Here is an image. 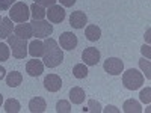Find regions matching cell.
I'll use <instances>...</instances> for the list:
<instances>
[{"mask_svg": "<svg viewBox=\"0 0 151 113\" xmlns=\"http://www.w3.org/2000/svg\"><path fill=\"white\" fill-rule=\"evenodd\" d=\"M42 64L47 68H56L64 62V51L53 38H45L44 51H42Z\"/></svg>", "mask_w": 151, "mask_h": 113, "instance_id": "6da1fadb", "label": "cell"}, {"mask_svg": "<svg viewBox=\"0 0 151 113\" xmlns=\"http://www.w3.org/2000/svg\"><path fill=\"white\" fill-rule=\"evenodd\" d=\"M6 39H8V45L12 50V56L14 57L24 59L29 54V51H27V48H29L27 39H21V38H18L17 35H9Z\"/></svg>", "mask_w": 151, "mask_h": 113, "instance_id": "7a4b0ae2", "label": "cell"}, {"mask_svg": "<svg viewBox=\"0 0 151 113\" xmlns=\"http://www.w3.org/2000/svg\"><path fill=\"white\" fill-rule=\"evenodd\" d=\"M122 84L127 87L129 91H136L144 84V75L141 71H137L134 68L127 69L122 74Z\"/></svg>", "mask_w": 151, "mask_h": 113, "instance_id": "3957f363", "label": "cell"}, {"mask_svg": "<svg viewBox=\"0 0 151 113\" xmlns=\"http://www.w3.org/2000/svg\"><path fill=\"white\" fill-rule=\"evenodd\" d=\"M30 17V9L24 2H17L9 8V18L15 23H26Z\"/></svg>", "mask_w": 151, "mask_h": 113, "instance_id": "277c9868", "label": "cell"}, {"mask_svg": "<svg viewBox=\"0 0 151 113\" xmlns=\"http://www.w3.org/2000/svg\"><path fill=\"white\" fill-rule=\"evenodd\" d=\"M33 36H36V39H45L53 33V26L45 20H32L30 21Z\"/></svg>", "mask_w": 151, "mask_h": 113, "instance_id": "5b68a950", "label": "cell"}, {"mask_svg": "<svg viewBox=\"0 0 151 113\" xmlns=\"http://www.w3.org/2000/svg\"><path fill=\"white\" fill-rule=\"evenodd\" d=\"M103 68L110 75H119L124 71V62L118 57H107L103 64Z\"/></svg>", "mask_w": 151, "mask_h": 113, "instance_id": "8992f818", "label": "cell"}, {"mask_svg": "<svg viewBox=\"0 0 151 113\" xmlns=\"http://www.w3.org/2000/svg\"><path fill=\"white\" fill-rule=\"evenodd\" d=\"M100 57H101V54H100L98 48H95V47H88V48L83 50V53H82L83 64L88 65V67L97 65L98 62H100Z\"/></svg>", "mask_w": 151, "mask_h": 113, "instance_id": "52a82bcc", "label": "cell"}, {"mask_svg": "<svg viewBox=\"0 0 151 113\" xmlns=\"http://www.w3.org/2000/svg\"><path fill=\"white\" fill-rule=\"evenodd\" d=\"M45 17L52 23H62L65 20V9L59 5H53L48 8V11H45Z\"/></svg>", "mask_w": 151, "mask_h": 113, "instance_id": "ba28073f", "label": "cell"}, {"mask_svg": "<svg viewBox=\"0 0 151 113\" xmlns=\"http://www.w3.org/2000/svg\"><path fill=\"white\" fill-rule=\"evenodd\" d=\"M59 44L64 50H67V51H73V50L77 47V36L71 32H64L59 38Z\"/></svg>", "mask_w": 151, "mask_h": 113, "instance_id": "9c48e42d", "label": "cell"}, {"mask_svg": "<svg viewBox=\"0 0 151 113\" xmlns=\"http://www.w3.org/2000/svg\"><path fill=\"white\" fill-rule=\"evenodd\" d=\"M44 87L48 92H58L62 87V80L56 74H48L44 79Z\"/></svg>", "mask_w": 151, "mask_h": 113, "instance_id": "30bf717a", "label": "cell"}, {"mask_svg": "<svg viewBox=\"0 0 151 113\" xmlns=\"http://www.w3.org/2000/svg\"><path fill=\"white\" fill-rule=\"evenodd\" d=\"M86 23H88V17L82 11H74L70 15V24L74 29H83Z\"/></svg>", "mask_w": 151, "mask_h": 113, "instance_id": "8fae6325", "label": "cell"}, {"mask_svg": "<svg viewBox=\"0 0 151 113\" xmlns=\"http://www.w3.org/2000/svg\"><path fill=\"white\" fill-rule=\"evenodd\" d=\"M26 71L32 77H38V75H41L44 72V64L41 60H36V57H33L26 64Z\"/></svg>", "mask_w": 151, "mask_h": 113, "instance_id": "7c38bea8", "label": "cell"}, {"mask_svg": "<svg viewBox=\"0 0 151 113\" xmlns=\"http://www.w3.org/2000/svg\"><path fill=\"white\" fill-rule=\"evenodd\" d=\"M14 33L18 38H21V39H30V38L33 36L30 23H20L17 27H14Z\"/></svg>", "mask_w": 151, "mask_h": 113, "instance_id": "4fadbf2b", "label": "cell"}, {"mask_svg": "<svg viewBox=\"0 0 151 113\" xmlns=\"http://www.w3.org/2000/svg\"><path fill=\"white\" fill-rule=\"evenodd\" d=\"M14 32V24L9 17H5L0 21V39H6L9 35H12Z\"/></svg>", "mask_w": 151, "mask_h": 113, "instance_id": "5bb4252c", "label": "cell"}, {"mask_svg": "<svg viewBox=\"0 0 151 113\" xmlns=\"http://www.w3.org/2000/svg\"><path fill=\"white\" fill-rule=\"evenodd\" d=\"M45 109H47V103L41 97H35L29 101V110L32 113H42V112H45Z\"/></svg>", "mask_w": 151, "mask_h": 113, "instance_id": "9a60e30c", "label": "cell"}, {"mask_svg": "<svg viewBox=\"0 0 151 113\" xmlns=\"http://www.w3.org/2000/svg\"><path fill=\"white\" fill-rule=\"evenodd\" d=\"M85 35H86V39L91 41V42H95L100 39V36H101V29L95 24H89V26H86L85 29Z\"/></svg>", "mask_w": 151, "mask_h": 113, "instance_id": "2e32d148", "label": "cell"}, {"mask_svg": "<svg viewBox=\"0 0 151 113\" xmlns=\"http://www.w3.org/2000/svg\"><path fill=\"white\" fill-rule=\"evenodd\" d=\"M29 54L32 57H41L42 56V51H44V42H41L40 39H33L30 44H29Z\"/></svg>", "mask_w": 151, "mask_h": 113, "instance_id": "e0dca14e", "label": "cell"}, {"mask_svg": "<svg viewBox=\"0 0 151 113\" xmlns=\"http://www.w3.org/2000/svg\"><path fill=\"white\" fill-rule=\"evenodd\" d=\"M85 91L82 89V87L79 86H76V87H71V91H70V99L73 101V104H82L85 101Z\"/></svg>", "mask_w": 151, "mask_h": 113, "instance_id": "ac0fdd59", "label": "cell"}, {"mask_svg": "<svg viewBox=\"0 0 151 113\" xmlns=\"http://www.w3.org/2000/svg\"><path fill=\"white\" fill-rule=\"evenodd\" d=\"M21 82H23V75L18 71H12L6 75V84L9 87H17L21 84Z\"/></svg>", "mask_w": 151, "mask_h": 113, "instance_id": "d6986e66", "label": "cell"}, {"mask_svg": "<svg viewBox=\"0 0 151 113\" xmlns=\"http://www.w3.org/2000/svg\"><path fill=\"white\" fill-rule=\"evenodd\" d=\"M122 110L125 113H141L142 112V107L141 104L136 101V99H127L122 106Z\"/></svg>", "mask_w": 151, "mask_h": 113, "instance_id": "ffe728a7", "label": "cell"}, {"mask_svg": "<svg viewBox=\"0 0 151 113\" xmlns=\"http://www.w3.org/2000/svg\"><path fill=\"white\" fill-rule=\"evenodd\" d=\"M30 9V15L33 20H44L45 18V9L36 3H32V6L29 8Z\"/></svg>", "mask_w": 151, "mask_h": 113, "instance_id": "44dd1931", "label": "cell"}, {"mask_svg": "<svg viewBox=\"0 0 151 113\" xmlns=\"http://www.w3.org/2000/svg\"><path fill=\"white\" fill-rule=\"evenodd\" d=\"M20 109H21V106L15 98H9L5 101V112H8V113H18Z\"/></svg>", "mask_w": 151, "mask_h": 113, "instance_id": "7402d4cb", "label": "cell"}, {"mask_svg": "<svg viewBox=\"0 0 151 113\" xmlns=\"http://www.w3.org/2000/svg\"><path fill=\"white\" fill-rule=\"evenodd\" d=\"M73 75L76 79H85L88 75V67L85 64H77L73 68Z\"/></svg>", "mask_w": 151, "mask_h": 113, "instance_id": "603a6c76", "label": "cell"}, {"mask_svg": "<svg viewBox=\"0 0 151 113\" xmlns=\"http://www.w3.org/2000/svg\"><path fill=\"white\" fill-rule=\"evenodd\" d=\"M56 112L58 113H70L71 112V104L65 99H60L56 103Z\"/></svg>", "mask_w": 151, "mask_h": 113, "instance_id": "cb8c5ba5", "label": "cell"}, {"mask_svg": "<svg viewBox=\"0 0 151 113\" xmlns=\"http://www.w3.org/2000/svg\"><path fill=\"white\" fill-rule=\"evenodd\" d=\"M9 54H11L9 45L5 44V42H0V62L8 60V59H9Z\"/></svg>", "mask_w": 151, "mask_h": 113, "instance_id": "d4e9b609", "label": "cell"}, {"mask_svg": "<svg viewBox=\"0 0 151 113\" xmlns=\"http://www.w3.org/2000/svg\"><path fill=\"white\" fill-rule=\"evenodd\" d=\"M103 109H101V104H100L97 99H89L88 101V112H94V113H100Z\"/></svg>", "mask_w": 151, "mask_h": 113, "instance_id": "484cf974", "label": "cell"}, {"mask_svg": "<svg viewBox=\"0 0 151 113\" xmlns=\"http://www.w3.org/2000/svg\"><path fill=\"white\" fill-rule=\"evenodd\" d=\"M139 67H141V69L145 72V77H147V79H151V67H150V60L141 59V60H139Z\"/></svg>", "mask_w": 151, "mask_h": 113, "instance_id": "4316f807", "label": "cell"}, {"mask_svg": "<svg viewBox=\"0 0 151 113\" xmlns=\"http://www.w3.org/2000/svg\"><path fill=\"white\" fill-rule=\"evenodd\" d=\"M139 97H141V101H142V103L150 104V103H151V87H150V86H147L145 89H142Z\"/></svg>", "mask_w": 151, "mask_h": 113, "instance_id": "83f0119b", "label": "cell"}, {"mask_svg": "<svg viewBox=\"0 0 151 113\" xmlns=\"http://www.w3.org/2000/svg\"><path fill=\"white\" fill-rule=\"evenodd\" d=\"M56 2H58V0H33V3L40 5L42 8H50V6L56 5Z\"/></svg>", "mask_w": 151, "mask_h": 113, "instance_id": "f1b7e54d", "label": "cell"}, {"mask_svg": "<svg viewBox=\"0 0 151 113\" xmlns=\"http://www.w3.org/2000/svg\"><path fill=\"white\" fill-rule=\"evenodd\" d=\"M14 3L15 0H0V11H8Z\"/></svg>", "mask_w": 151, "mask_h": 113, "instance_id": "f546056e", "label": "cell"}, {"mask_svg": "<svg viewBox=\"0 0 151 113\" xmlns=\"http://www.w3.org/2000/svg\"><path fill=\"white\" fill-rule=\"evenodd\" d=\"M101 112H106V113H109V112H110V113H119V109H116L115 106H107V107L103 109Z\"/></svg>", "mask_w": 151, "mask_h": 113, "instance_id": "4dcf8cb0", "label": "cell"}, {"mask_svg": "<svg viewBox=\"0 0 151 113\" xmlns=\"http://www.w3.org/2000/svg\"><path fill=\"white\" fill-rule=\"evenodd\" d=\"M141 51H142L144 56H147V57L150 59V56H151V53H150V45H144V47L141 48Z\"/></svg>", "mask_w": 151, "mask_h": 113, "instance_id": "1f68e13d", "label": "cell"}, {"mask_svg": "<svg viewBox=\"0 0 151 113\" xmlns=\"http://www.w3.org/2000/svg\"><path fill=\"white\" fill-rule=\"evenodd\" d=\"M59 2L64 5L65 8H70V6H73V5L76 3V0H59Z\"/></svg>", "mask_w": 151, "mask_h": 113, "instance_id": "d6a6232c", "label": "cell"}, {"mask_svg": "<svg viewBox=\"0 0 151 113\" xmlns=\"http://www.w3.org/2000/svg\"><path fill=\"white\" fill-rule=\"evenodd\" d=\"M5 72H6V69H5L3 67H0V80L5 79Z\"/></svg>", "mask_w": 151, "mask_h": 113, "instance_id": "836d02e7", "label": "cell"}, {"mask_svg": "<svg viewBox=\"0 0 151 113\" xmlns=\"http://www.w3.org/2000/svg\"><path fill=\"white\" fill-rule=\"evenodd\" d=\"M2 103H3V95L0 94V106H2Z\"/></svg>", "mask_w": 151, "mask_h": 113, "instance_id": "e575fe53", "label": "cell"}, {"mask_svg": "<svg viewBox=\"0 0 151 113\" xmlns=\"http://www.w3.org/2000/svg\"><path fill=\"white\" fill-rule=\"evenodd\" d=\"M0 21H2V18H0Z\"/></svg>", "mask_w": 151, "mask_h": 113, "instance_id": "d590c367", "label": "cell"}]
</instances>
